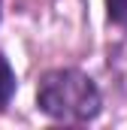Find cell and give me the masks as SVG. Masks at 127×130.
<instances>
[{"label":"cell","mask_w":127,"mask_h":130,"mask_svg":"<svg viewBox=\"0 0 127 130\" xmlns=\"http://www.w3.org/2000/svg\"><path fill=\"white\" fill-rule=\"evenodd\" d=\"M36 106L42 115L67 121V124H85L94 121L103 109V97L97 82L82 70H49L36 85Z\"/></svg>","instance_id":"6da1fadb"},{"label":"cell","mask_w":127,"mask_h":130,"mask_svg":"<svg viewBox=\"0 0 127 130\" xmlns=\"http://www.w3.org/2000/svg\"><path fill=\"white\" fill-rule=\"evenodd\" d=\"M15 88H18V79H15V70L9 67V61L0 55V112L9 106V100L15 94Z\"/></svg>","instance_id":"7a4b0ae2"},{"label":"cell","mask_w":127,"mask_h":130,"mask_svg":"<svg viewBox=\"0 0 127 130\" xmlns=\"http://www.w3.org/2000/svg\"><path fill=\"white\" fill-rule=\"evenodd\" d=\"M106 9H109V18L115 24L127 27V0H106Z\"/></svg>","instance_id":"3957f363"}]
</instances>
